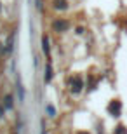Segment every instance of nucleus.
<instances>
[{
    "label": "nucleus",
    "mask_w": 127,
    "mask_h": 134,
    "mask_svg": "<svg viewBox=\"0 0 127 134\" xmlns=\"http://www.w3.org/2000/svg\"><path fill=\"white\" fill-rule=\"evenodd\" d=\"M113 134H127V129L124 127V125H117V127H115V132H113Z\"/></svg>",
    "instance_id": "nucleus-7"
},
{
    "label": "nucleus",
    "mask_w": 127,
    "mask_h": 134,
    "mask_svg": "<svg viewBox=\"0 0 127 134\" xmlns=\"http://www.w3.org/2000/svg\"><path fill=\"white\" fill-rule=\"evenodd\" d=\"M54 7L58 10H63V9H66V2L64 0H54Z\"/></svg>",
    "instance_id": "nucleus-5"
},
{
    "label": "nucleus",
    "mask_w": 127,
    "mask_h": 134,
    "mask_svg": "<svg viewBox=\"0 0 127 134\" xmlns=\"http://www.w3.org/2000/svg\"><path fill=\"white\" fill-rule=\"evenodd\" d=\"M108 111H110V115H113V117H118L120 111H122V103L118 99H113L112 103L108 104Z\"/></svg>",
    "instance_id": "nucleus-2"
},
{
    "label": "nucleus",
    "mask_w": 127,
    "mask_h": 134,
    "mask_svg": "<svg viewBox=\"0 0 127 134\" xmlns=\"http://www.w3.org/2000/svg\"><path fill=\"white\" fill-rule=\"evenodd\" d=\"M5 106H12V98H10V96L5 98Z\"/></svg>",
    "instance_id": "nucleus-9"
},
{
    "label": "nucleus",
    "mask_w": 127,
    "mask_h": 134,
    "mask_svg": "<svg viewBox=\"0 0 127 134\" xmlns=\"http://www.w3.org/2000/svg\"><path fill=\"white\" fill-rule=\"evenodd\" d=\"M52 79V70H51V65H47V70H45V82H51Z\"/></svg>",
    "instance_id": "nucleus-6"
},
{
    "label": "nucleus",
    "mask_w": 127,
    "mask_h": 134,
    "mask_svg": "<svg viewBox=\"0 0 127 134\" xmlns=\"http://www.w3.org/2000/svg\"><path fill=\"white\" fill-rule=\"evenodd\" d=\"M47 113H49V117H54V115H56V110H54V106H47Z\"/></svg>",
    "instance_id": "nucleus-8"
},
{
    "label": "nucleus",
    "mask_w": 127,
    "mask_h": 134,
    "mask_svg": "<svg viewBox=\"0 0 127 134\" xmlns=\"http://www.w3.org/2000/svg\"><path fill=\"white\" fill-rule=\"evenodd\" d=\"M52 28L56 31H64L66 28H68V23L63 21V19H58V21H54V23H52Z\"/></svg>",
    "instance_id": "nucleus-3"
},
{
    "label": "nucleus",
    "mask_w": 127,
    "mask_h": 134,
    "mask_svg": "<svg viewBox=\"0 0 127 134\" xmlns=\"http://www.w3.org/2000/svg\"><path fill=\"white\" fill-rule=\"evenodd\" d=\"M70 89H71V92H75V94H78V92L84 89V80L80 79L78 75H75V77L70 79Z\"/></svg>",
    "instance_id": "nucleus-1"
},
{
    "label": "nucleus",
    "mask_w": 127,
    "mask_h": 134,
    "mask_svg": "<svg viewBox=\"0 0 127 134\" xmlns=\"http://www.w3.org/2000/svg\"><path fill=\"white\" fill-rule=\"evenodd\" d=\"M42 47H44L45 56L49 58V54H51V47H49V38H47V37H44V38H42Z\"/></svg>",
    "instance_id": "nucleus-4"
},
{
    "label": "nucleus",
    "mask_w": 127,
    "mask_h": 134,
    "mask_svg": "<svg viewBox=\"0 0 127 134\" xmlns=\"http://www.w3.org/2000/svg\"><path fill=\"white\" fill-rule=\"evenodd\" d=\"M78 134H89V132H84V131H82V132H78Z\"/></svg>",
    "instance_id": "nucleus-10"
}]
</instances>
